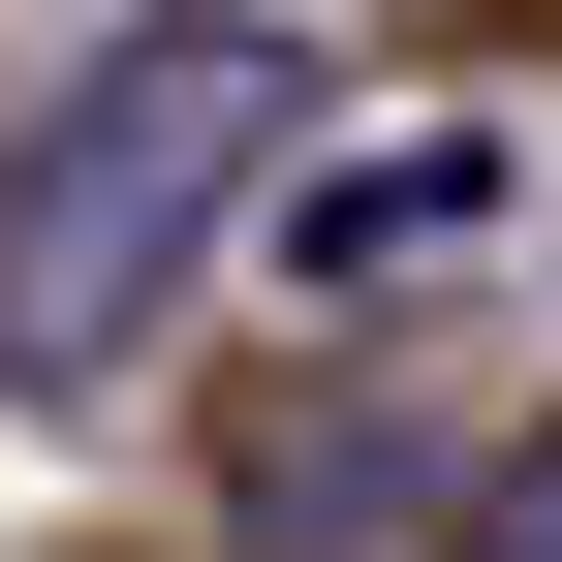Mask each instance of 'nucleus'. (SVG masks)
<instances>
[{
  "label": "nucleus",
  "instance_id": "7ed1b4c3",
  "mask_svg": "<svg viewBox=\"0 0 562 562\" xmlns=\"http://www.w3.org/2000/svg\"><path fill=\"white\" fill-rule=\"evenodd\" d=\"M501 220H531V157H469V125H406V157L281 188V281H344V313H375V281H469Z\"/></svg>",
  "mask_w": 562,
  "mask_h": 562
},
{
  "label": "nucleus",
  "instance_id": "f257e3e1",
  "mask_svg": "<svg viewBox=\"0 0 562 562\" xmlns=\"http://www.w3.org/2000/svg\"><path fill=\"white\" fill-rule=\"evenodd\" d=\"M281 125H313V32H125V63H63V125L0 157V406H94L157 344V281L250 220Z\"/></svg>",
  "mask_w": 562,
  "mask_h": 562
},
{
  "label": "nucleus",
  "instance_id": "20e7f679",
  "mask_svg": "<svg viewBox=\"0 0 562 562\" xmlns=\"http://www.w3.org/2000/svg\"><path fill=\"white\" fill-rule=\"evenodd\" d=\"M438 562H562V438H531V469H501V501H469Z\"/></svg>",
  "mask_w": 562,
  "mask_h": 562
},
{
  "label": "nucleus",
  "instance_id": "f03ea898",
  "mask_svg": "<svg viewBox=\"0 0 562 562\" xmlns=\"http://www.w3.org/2000/svg\"><path fill=\"white\" fill-rule=\"evenodd\" d=\"M501 469H438V406H281L250 438V562H375V531H469Z\"/></svg>",
  "mask_w": 562,
  "mask_h": 562
}]
</instances>
